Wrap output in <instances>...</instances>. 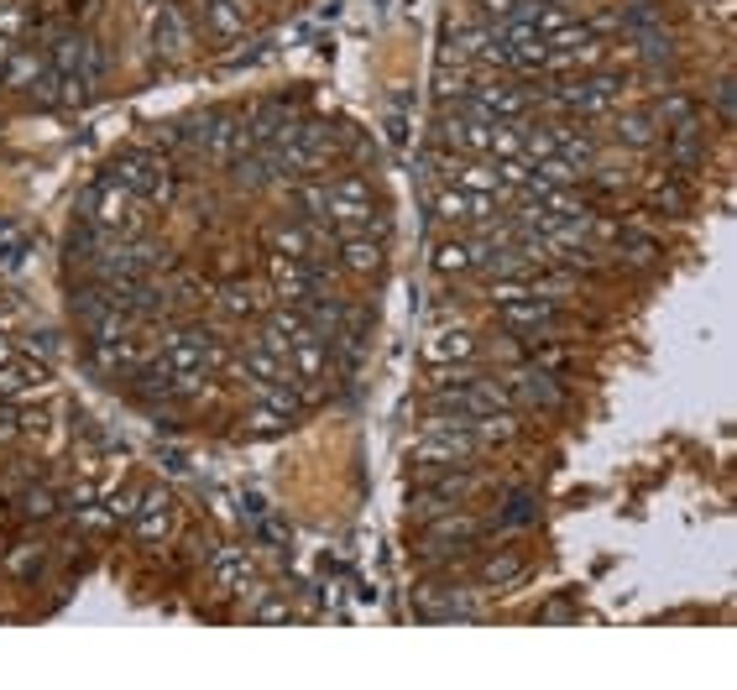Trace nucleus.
I'll use <instances>...</instances> for the list:
<instances>
[{
  "label": "nucleus",
  "mask_w": 737,
  "mask_h": 690,
  "mask_svg": "<svg viewBox=\"0 0 737 690\" xmlns=\"http://www.w3.org/2000/svg\"><path fill=\"white\" fill-rule=\"evenodd\" d=\"M21 26H26V11H21V6H6V11H0V38H21Z\"/></svg>",
  "instance_id": "obj_17"
},
{
  "label": "nucleus",
  "mask_w": 737,
  "mask_h": 690,
  "mask_svg": "<svg viewBox=\"0 0 737 690\" xmlns=\"http://www.w3.org/2000/svg\"><path fill=\"white\" fill-rule=\"evenodd\" d=\"M618 141L633 147V152H649L659 141V120L643 116V110H628V116H618Z\"/></svg>",
  "instance_id": "obj_13"
},
{
  "label": "nucleus",
  "mask_w": 737,
  "mask_h": 690,
  "mask_svg": "<svg viewBox=\"0 0 737 690\" xmlns=\"http://www.w3.org/2000/svg\"><path fill=\"white\" fill-rule=\"evenodd\" d=\"M481 455L487 450L466 429H424L408 460H414V471H445V466H477Z\"/></svg>",
  "instance_id": "obj_7"
},
{
  "label": "nucleus",
  "mask_w": 737,
  "mask_h": 690,
  "mask_svg": "<svg viewBox=\"0 0 737 690\" xmlns=\"http://www.w3.org/2000/svg\"><path fill=\"white\" fill-rule=\"evenodd\" d=\"M137 533H147V539L173 533V508H168V497H162V492H147L137 502Z\"/></svg>",
  "instance_id": "obj_12"
},
{
  "label": "nucleus",
  "mask_w": 737,
  "mask_h": 690,
  "mask_svg": "<svg viewBox=\"0 0 737 690\" xmlns=\"http://www.w3.org/2000/svg\"><path fill=\"white\" fill-rule=\"evenodd\" d=\"M324 220L335 225L340 236H351V231H377V194H372V183L361 173H345L335 183H324Z\"/></svg>",
  "instance_id": "obj_3"
},
{
  "label": "nucleus",
  "mask_w": 737,
  "mask_h": 690,
  "mask_svg": "<svg viewBox=\"0 0 737 690\" xmlns=\"http://www.w3.org/2000/svg\"><path fill=\"white\" fill-rule=\"evenodd\" d=\"M414 607L424 612V617H435V623H445V617H471V602L460 596V586H419L414 592Z\"/></svg>",
  "instance_id": "obj_10"
},
{
  "label": "nucleus",
  "mask_w": 737,
  "mask_h": 690,
  "mask_svg": "<svg viewBox=\"0 0 737 690\" xmlns=\"http://www.w3.org/2000/svg\"><path fill=\"white\" fill-rule=\"evenodd\" d=\"M424 355L435 361V367H460V361H481L487 355V346H481L477 330H435L429 336V346H424Z\"/></svg>",
  "instance_id": "obj_8"
},
{
  "label": "nucleus",
  "mask_w": 737,
  "mask_h": 690,
  "mask_svg": "<svg viewBox=\"0 0 737 690\" xmlns=\"http://www.w3.org/2000/svg\"><path fill=\"white\" fill-rule=\"evenodd\" d=\"M519 581H523L519 554H487L481 560V586H519Z\"/></svg>",
  "instance_id": "obj_15"
},
{
  "label": "nucleus",
  "mask_w": 737,
  "mask_h": 690,
  "mask_svg": "<svg viewBox=\"0 0 737 690\" xmlns=\"http://www.w3.org/2000/svg\"><path fill=\"white\" fill-rule=\"evenodd\" d=\"M498 376H502V388H508V403L519 414H559L565 408V382L528 367V361H519L513 372H498Z\"/></svg>",
  "instance_id": "obj_6"
},
{
  "label": "nucleus",
  "mask_w": 737,
  "mask_h": 690,
  "mask_svg": "<svg viewBox=\"0 0 737 690\" xmlns=\"http://www.w3.org/2000/svg\"><path fill=\"white\" fill-rule=\"evenodd\" d=\"M335 257H340L345 273L372 277L382 267V236H377V231H351V236L335 241Z\"/></svg>",
  "instance_id": "obj_9"
},
{
  "label": "nucleus",
  "mask_w": 737,
  "mask_h": 690,
  "mask_svg": "<svg viewBox=\"0 0 737 690\" xmlns=\"http://www.w3.org/2000/svg\"><path fill=\"white\" fill-rule=\"evenodd\" d=\"M288 210H293L299 220H324V183L299 178V183L288 189Z\"/></svg>",
  "instance_id": "obj_14"
},
{
  "label": "nucleus",
  "mask_w": 737,
  "mask_h": 690,
  "mask_svg": "<svg viewBox=\"0 0 737 690\" xmlns=\"http://www.w3.org/2000/svg\"><path fill=\"white\" fill-rule=\"evenodd\" d=\"M79 215L84 225H100L110 236H147L152 231V204L141 194H131L126 183H116L110 173L79 199Z\"/></svg>",
  "instance_id": "obj_2"
},
{
  "label": "nucleus",
  "mask_w": 737,
  "mask_h": 690,
  "mask_svg": "<svg viewBox=\"0 0 737 690\" xmlns=\"http://www.w3.org/2000/svg\"><path fill=\"white\" fill-rule=\"evenodd\" d=\"M215 304H220V309H225V315H236V319H246V315H252V309H257V298L246 294L241 283H231V288H220V294H215Z\"/></svg>",
  "instance_id": "obj_16"
},
{
  "label": "nucleus",
  "mask_w": 737,
  "mask_h": 690,
  "mask_svg": "<svg viewBox=\"0 0 737 690\" xmlns=\"http://www.w3.org/2000/svg\"><path fill=\"white\" fill-rule=\"evenodd\" d=\"M47 63L58 68V79L79 84L84 95H89L105 74V59H100V47H95V38H84L74 26H53V32H47Z\"/></svg>",
  "instance_id": "obj_4"
},
{
  "label": "nucleus",
  "mask_w": 737,
  "mask_h": 690,
  "mask_svg": "<svg viewBox=\"0 0 737 690\" xmlns=\"http://www.w3.org/2000/svg\"><path fill=\"white\" fill-rule=\"evenodd\" d=\"M622 99H628V79L612 74V68H591V74H570V79H559L544 89V105H555L565 116L576 120H601L612 116Z\"/></svg>",
  "instance_id": "obj_1"
},
{
  "label": "nucleus",
  "mask_w": 737,
  "mask_h": 690,
  "mask_svg": "<svg viewBox=\"0 0 737 690\" xmlns=\"http://www.w3.org/2000/svg\"><path fill=\"white\" fill-rule=\"evenodd\" d=\"M110 178H116V183H126L131 194H141L147 204H168V199L179 194V178H173L168 158H162V152H152V147L120 152V158L110 162Z\"/></svg>",
  "instance_id": "obj_5"
},
{
  "label": "nucleus",
  "mask_w": 737,
  "mask_h": 690,
  "mask_svg": "<svg viewBox=\"0 0 737 690\" xmlns=\"http://www.w3.org/2000/svg\"><path fill=\"white\" fill-rule=\"evenodd\" d=\"M649 199H654L659 215H685L691 210V189L670 173H649Z\"/></svg>",
  "instance_id": "obj_11"
}]
</instances>
